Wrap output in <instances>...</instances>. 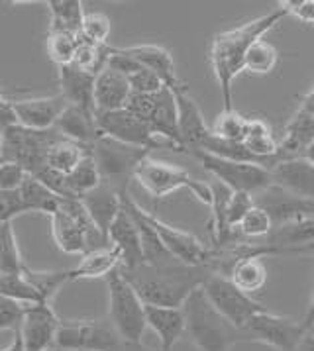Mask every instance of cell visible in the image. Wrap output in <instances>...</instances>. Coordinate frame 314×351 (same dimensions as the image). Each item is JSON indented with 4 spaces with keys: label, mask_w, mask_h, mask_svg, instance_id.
Returning a JSON list of instances; mask_svg holds the SVG:
<instances>
[{
    "label": "cell",
    "mask_w": 314,
    "mask_h": 351,
    "mask_svg": "<svg viewBox=\"0 0 314 351\" xmlns=\"http://www.w3.org/2000/svg\"><path fill=\"white\" fill-rule=\"evenodd\" d=\"M28 214L18 191H0V224L12 222L14 218Z\"/></svg>",
    "instance_id": "cell-46"
},
{
    "label": "cell",
    "mask_w": 314,
    "mask_h": 351,
    "mask_svg": "<svg viewBox=\"0 0 314 351\" xmlns=\"http://www.w3.org/2000/svg\"><path fill=\"white\" fill-rule=\"evenodd\" d=\"M143 218L149 222V226L156 230V234L161 239L163 247L171 255L175 261L191 265V267H200V265H210L213 259V247H208L204 241H200L195 234L173 228L165 220L152 212L143 210Z\"/></svg>",
    "instance_id": "cell-13"
},
{
    "label": "cell",
    "mask_w": 314,
    "mask_h": 351,
    "mask_svg": "<svg viewBox=\"0 0 314 351\" xmlns=\"http://www.w3.org/2000/svg\"><path fill=\"white\" fill-rule=\"evenodd\" d=\"M302 159H304V161H309V163L314 167V141L309 145V147H306V152L302 154Z\"/></svg>",
    "instance_id": "cell-55"
},
{
    "label": "cell",
    "mask_w": 314,
    "mask_h": 351,
    "mask_svg": "<svg viewBox=\"0 0 314 351\" xmlns=\"http://www.w3.org/2000/svg\"><path fill=\"white\" fill-rule=\"evenodd\" d=\"M61 318L53 310L51 302H40L24 306V316L20 322V336L24 339L26 351H45L56 348Z\"/></svg>",
    "instance_id": "cell-15"
},
{
    "label": "cell",
    "mask_w": 314,
    "mask_h": 351,
    "mask_svg": "<svg viewBox=\"0 0 314 351\" xmlns=\"http://www.w3.org/2000/svg\"><path fill=\"white\" fill-rule=\"evenodd\" d=\"M122 346L108 320H61L56 337L61 351H118Z\"/></svg>",
    "instance_id": "cell-12"
},
{
    "label": "cell",
    "mask_w": 314,
    "mask_h": 351,
    "mask_svg": "<svg viewBox=\"0 0 314 351\" xmlns=\"http://www.w3.org/2000/svg\"><path fill=\"white\" fill-rule=\"evenodd\" d=\"M181 308L185 314V336L199 351H232L236 343L247 341L245 332L222 318L200 289L186 298Z\"/></svg>",
    "instance_id": "cell-3"
},
{
    "label": "cell",
    "mask_w": 314,
    "mask_h": 351,
    "mask_svg": "<svg viewBox=\"0 0 314 351\" xmlns=\"http://www.w3.org/2000/svg\"><path fill=\"white\" fill-rule=\"evenodd\" d=\"M0 296L14 300L22 306L45 302L40 295V291L24 277V271L14 273V275H0Z\"/></svg>",
    "instance_id": "cell-36"
},
{
    "label": "cell",
    "mask_w": 314,
    "mask_h": 351,
    "mask_svg": "<svg viewBox=\"0 0 314 351\" xmlns=\"http://www.w3.org/2000/svg\"><path fill=\"white\" fill-rule=\"evenodd\" d=\"M128 84L130 90L138 93V95H156L165 86L156 73H152L145 67H140L132 77H128Z\"/></svg>",
    "instance_id": "cell-45"
},
{
    "label": "cell",
    "mask_w": 314,
    "mask_h": 351,
    "mask_svg": "<svg viewBox=\"0 0 314 351\" xmlns=\"http://www.w3.org/2000/svg\"><path fill=\"white\" fill-rule=\"evenodd\" d=\"M108 243L120 253V267L118 269H134L143 263L138 228H136L134 218L124 210V206L108 230Z\"/></svg>",
    "instance_id": "cell-20"
},
{
    "label": "cell",
    "mask_w": 314,
    "mask_h": 351,
    "mask_svg": "<svg viewBox=\"0 0 314 351\" xmlns=\"http://www.w3.org/2000/svg\"><path fill=\"white\" fill-rule=\"evenodd\" d=\"M67 108V100L61 93L51 97H36V99L14 100V110L18 124L28 130H51L56 126L61 112Z\"/></svg>",
    "instance_id": "cell-18"
},
{
    "label": "cell",
    "mask_w": 314,
    "mask_h": 351,
    "mask_svg": "<svg viewBox=\"0 0 314 351\" xmlns=\"http://www.w3.org/2000/svg\"><path fill=\"white\" fill-rule=\"evenodd\" d=\"M145 326L159 339L157 351H173L179 339L185 336V314L183 308L145 304Z\"/></svg>",
    "instance_id": "cell-22"
},
{
    "label": "cell",
    "mask_w": 314,
    "mask_h": 351,
    "mask_svg": "<svg viewBox=\"0 0 314 351\" xmlns=\"http://www.w3.org/2000/svg\"><path fill=\"white\" fill-rule=\"evenodd\" d=\"M247 120L243 114L238 110H222V114H218V118L215 120V124L210 128L213 136L226 141H242L247 130Z\"/></svg>",
    "instance_id": "cell-42"
},
{
    "label": "cell",
    "mask_w": 314,
    "mask_h": 351,
    "mask_svg": "<svg viewBox=\"0 0 314 351\" xmlns=\"http://www.w3.org/2000/svg\"><path fill=\"white\" fill-rule=\"evenodd\" d=\"M304 318H306L309 322L314 324V295H313V300H311V306H309L306 314H304Z\"/></svg>",
    "instance_id": "cell-56"
},
{
    "label": "cell",
    "mask_w": 314,
    "mask_h": 351,
    "mask_svg": "<svg viewBox=\"0 0 314 351\" xmlns=\"http://www.w3.org/2000/svg\"><path fill=\"white\" fill-rule=\"evenodd\" d=\"M108 285V322L112 324L122 343L136 351H149L143 348L145 334V304L134 287L116 269L106 277Z\"/></svg>",
    "instance_id": "cell-4"
},
{
    "label": "cell",
    "mask_w": 314,
    "mask_h": 351,
    "mask_svg": "<svg viewBox=\"0 0 314 351\" xmlns=\"http://www.w3.org/2000/svg\"><path fill=\"white\" fill-rule=\"evenodd\" d=\"M314 328L313 322H309L304 316L300 320L281 316L269 310H263L256 314L250 324L243 328L247 341H257L263 346H269L275 351H295Z\"/></svg>",
    "instance_id": "cell-9"
},
{
    "label": "cell",
    "mask_w": 314,
    "mask_h": 351,
    "mask_svg": "<svg viewBox=\"0 0 314 351\" xmlns=\"http://www.w3.org/2000/svg\"><path fill=\"white\" fill-rule=\"evenodd\" d=\"M120 275L134 287L143 304L181 308L189 296L215 271L210 265L191 267L179 261H167L161 265L142 263L134 269H118Z\"/></svg>",
    "instance_id": "cell-1"
},
{
    "label": "cell",
    "mask_w": 314,
    "mask_h": 351,
    "mask_svg": "<svg viewBox=\"0 0 314 351\" xmlns=\"http://www.w3.org/2000/svg\"><path fill=\"white\" fill-rule=\"evenodd\" d=\"M279 63V51L273 43L265 42L263 38L250 45L243 57V71L252 75H269Z\"/></svg>",
    "instance_id": "cell-38"
},
{
    "label": "cell",
    "mask_w": 314,
    "mask_h": 351,
    "mask_svg": "<svg viewBox=\"0 0 314 351\" xmlns=\"http://www.w3.org/2000/svg\"><path fill=\"white\" fill-rule=\"evenodd\" d=\"M47 6L51 14L49 32H67V34L79 36L83 18H85L81 0H51L47 2Z\"/></svg>",
    "instance_id": "cell-32"
},
{
    "label": "cell",
    "mask_w": 314,
    "mask_h": 351,
    "mask_svg": "<svg viewBox=\"0 0 314 351\" xmlns=\"http://www.w3.org/2000/svg\"><path fill=\"white\" fill-rule=\"evenodd\" d=\"M110 20L108 16L100 14V12H85L83 18V24H81V32L79 36L90 43H97V45H106L108 38H110Z\"/></svg>",
    "instance_id": "cell-44"
},
{
    "label": "cell",
    "mask_w": 314,
    "mask_h": 351,
    "mask_svg": "<svg viewBox=\"0 0 314 351\" xmlns=\"http://www.w3.org/2000/svg\"><path fill=\"white\" fill-rule=\"evenodd\" d=\"M0 351H26L24 350V339L20 336V330H16L14 337H12V343L8 346V348H4V350Z\"/></svg>",
    "instance_id": "cell-54"
},
{
    "label": "cell",
    "mask_w": 314,
    "mask_h": 351,
    "mask_svg": "<svg viewBox=\"0 0 314 351\" xmlns=\"http://www.w3.org/2000/svg\"><path fill=\"white\" fill-rule=\"evenodd\" d=\"M191 155L199 161L206 173L213 175L215 181L226 184L234 193H245L254 197L273 184L271 173L256 163L230 161V159H222V157L204 154V152H191Z\"/></svg>",
    "instance_id": "cell-11"
},
{
    "label": "cell",
    "mask_w": 314,
    "mask_h": 351,
    "mask_svg": "<svg viewBox=\"0 0 314 351\" xmlns=\"http://www.w3.org/2000/svg\"><path fill=\"white\" fill-rule=\"evenodd\" d=\"M200 291L213 304V308L238 330H243L256 314L267 310L254 296L242 293L226 275L220 273L208 275V279L202 282Z\"/></svg>",
    "instance_id": "cell-10"
},
{
    "label": "cell",
    "mask_w": 314,
    "mask_h": 351,
    "mask_svg": "<svg viewBox=\"0 0 314 351\" xmlns=\"http://www.w3.org/2000/svg\"><path fill=\"white\" fill-rule=\"evenodd\" d=\"M0 145H2V132H0Z\"/></svg>",
    "instance_id": "cell-59"
},
{
    "label": "cell",
    "mask_w": 314,
    "mask_h": 351,
    "mask_svg": "<svg viewBox=\"0 0 314 351\" xmlns=\"http://www.w3.org/2000/svg\"><path fill=\"white\" fill-rule=\"evenodd\" d=\"M51 232L63 253L77 255L108 247V239L90 222L81 198H61L58 210L51 214Z\"/></svg>",
    "instance_id": "cell-5"
},
{
    "label": "cell",
    "mask_w": 314,
    "mask_h": 351,
    "mask_svg": "<svg viewBox=\"0 0 314 351\" xmlns=\"http://www.w3.org/2000/svg\"><path fill=\"white\" fill-rule=\"evenodd\" d=\"M230 281L234 282L245 295L259 293L267 282V267L259 257H242L230 265L226 273Z\"/></svg>",
    "instance_id": "cell-31"
},
{
    "label": "cell",
    "mask_w": 314,
    "mask_h": 351,
    "mask_svg": "<svg viewBox=\"0 0 314 351\" xmlns=\"http://www.w3.org/2000/svg\"><path fill=\"white\" fill-rule=\"evenodd\" d=\"M88 152H90V147L79 145V143L65 140V138H59L45 155V167L53 169V171L63 173V175H69L73 169L83 161V157Z\"/></svg>",
    "instance_id": "cell-33"
},
{
    "label": "cell",
    "mask_w": 314,
    "mask_h": 351,
    "mask_svg": "<svg viewBox=\"0 0 314 351\" xmlns=\"http://www.w3.org/2000/svg\"><path fill=\"white\" fill-rule=\"evenodd\" d=\"M149 154L152 152L147 149L132 147L102 134L90 145V155L99 169L100 183L110 186L122 200L130 197V184L136 177V169Z\"/></svg>",
    "instance_id": "cell-6"
},
{
    "label": "cell",
    "mask_w": 314,
    "mask_h": 351,
    "mask_svg": "<svg viewBox=\"0 0 314 351\" xmlns=\"http://www.w3.org/2000/svg\"><path fill=\"white\" fill-rule=\"evenodd\" d=\"M53 128L58 130L61 138L75 141L85 147H90L100 136L99 126H97V112L83 106H73V104H67V108L61 112Z\"/></svg>",
    "instance_id": "cell-24"
},
{
    "label": "cell",
    "mask_w": 314,
    "mask_h": 351,
    "mask_svg": "<svg viewBox=\"0 0 314 351\" xmlns=\"http://www.w3.org/2000/svg\"><path fill=\"white\" fill-rule=\"evenodd\" d=\"M28 177V171L18 163L0 161V191H18Z\"/></svg>",
    "instance_id": "cell-47"
},
{
    "label": "cell",
    "mask_w": 314,
    "mask_h": 351,
    "mask_svg": "<svg viewBox=\"0 0 314 351\" xmlns=\"http://www.w3.org/2000/svg\"><path fill=\"white\" fill-rule=\"evenodd\" d=\"M254 206V197L245 195V193H234L232 200H230L228 212H226V228L230 232H234L238 224L242 222V218L245 216V212Z\"/></svg>",
    "instance_id": "cell-48"
},
{
    "label": "cell",
    "mask_w": 314,
    "mask_h": 351,
    "mask_svg": "<svg viewBox=\"0 0 314 351\" xmlns=\"http://www.w3.org/2000/svg\"><path fill=\"white\" fill-rule=\"evenodd\" d=\"M45 351H61V350H58V348H51V350H45Z\"/></svg>",
    "instance_id": "cell-58"
},
{
    "label": "cell",
    "mask_w": 314,
    "mask_h": 351,
    "mask_svg": "<svg viewBox=\"0 0 314 351\" xmlns=\"http://www.w3.org/2000/svg\"><path fill=\"white\" fill-rule=\"evenodd\" d=\"M97 126L102 136L132 145V147H140V149H147V152L165 149V147L173 149L169 143L157 140L149 126L138 116L128 112L126 108L116 110V112L97 114Z\"/></svg>",
    "instance_id": "cell-14"
},
{
    "label": "cell",
    "mask_w": 314,
    "mask_h": 351,
    "mask_svg": "<svg viewBox=\"0 0 314 351\" xmlns=\"http://www.w3.org/2000/svg\"><path fill=\"white\" fill-rule=\"evenodd\" d=\"M18 126V116L14 110V100L0 99V132L6 128Z\"/></svg>",
    "instance_id": "cell-51"
},
{
    "label": "cell",
    "mask_w": 314,
    "mask_h": 351,
    "mask_svg": "<svg viewBox=\"0 0 314 351\" xmlns=\"http://www.w3.org/2000/svg\"><path fill=\"white\" fill-rule=\"evenodd\" d=\"M81 202L85 206L90 222L104 238L108 239V230L116 220V216L122 210V198L118 197L110 186L100 183L97 189L83 195Z\"/></svg>",
    "instance_id": "cell-27"
},
{
    "label": "cell",
    "mask_w": 314,
    "mask_h": 351,
    "mask_svg": "<svg viewBox=\"0 0 314 351\" xmlns=\"http://www.w3.org/2000/svg\"><path fill=\"white\" fill-rule=\"evenodd\" d=\"M59 86H61V97L67 100V104L95 110V102H93L95 75L65 65L59 67Z\"/></svg>",
    "instance_id": "cell-29"
},
{
    "label": "cell",
    "mask_w": 314,
    "mask_h": 351,
    "mask_svg": "<svg viewBox=\"0 0 314 351\" xmlns=\"http://www.w3.org/2000/svg\"><path fill=\"white\" fill-rule=\"evenodd\" d=\"M271 216L263 210V208H259L257 204H254L250 210L245 212L242 222L236 228L240 239H247V241H257V239L267 238L271 234Z\"/></svg>",
    "instance_id": "cell-40"
},
{
    "label": "cell",
    "mask_w": 314,
    "mask_h": 351,
    "mask_svg": "<svg viewBox=\"0 0 314 351\" xmlns=\"http://www.w3.org/2000/svg\"><path fill=\"white\" fill-rule=\"evenodd\" d=\"M18 193H20V197H22V202H24L26 210L42 212V214H49V216L58 210L59 200H61L56 193H51L47 186H43V184L40 183L38 179H34V177H28V179L24 181V184L18 189Z\"/></svg>",
    "instance_id": "cell-34"
},
{
    "label": "cell",
    "mask_w": 314,
    "mask_h": 351,
    "mask_svg": "<svg viewBox=\"0 0 314 351\" xmlns=\"http://www.w3.org/2000/svg\"><path fill=\"white\" fill-rule=\"evenodd\" d=\"M254 204H257L259 208H263L271 216L273 228L283 226L287 222H295L300 218H314L313 202L300 200L275 184L254 195Z\"/></svg>",
    "instance_id": "cell-17"
},
{
    "label": "cell",
    "mask_w": 314,
    "mask_h": 351,
    "mask_svg": "<svg viewBox=\"0 0 314 351\" xmlns=\"http://www.w3.org/2000/svg\"><path fill=\"white\" fill-rule=\"evenodd\" d=\"M287 16H297L304 24H314V0H283L277 4Z\"/></svg>",
    "instance_id": "cell-50"
},
{
    "label": "cell",
    "mask_w": 314,
    "mask_h": 351,
    "mask_svg": "<svg viewBox=\"0 0 314 351\" xmlns=\"http://www.w3.org/2000/svg\"><path fill=\"white\" fill-rule=\"evenodd\" d=\"M28 267L18 247L12 222L0 224V275H14Z\"/></svg>",
    "instance_id": "cell-37"
},
{
    "label": "cell",
    "mask_w": 314,
    "mask_h": 351,
    "mask_svg": "<svg viewBox=\"0 0 314 351\" xmlns=\"http://www.w3.org/2000/svg\"><path fill=\"white\" fill-rule=\"evenodd\" d=\"M61 136L56 128L51 130H28L24 126H12L2 130L0 161L18 163L28 171V175L38 173L45 165V155L49 147Z\"/></svg>",
    "instance_id": "cell-8"
},
{
    "label": "cell",
    "mask_w": 314,
    "mask_h": 351,
    "mask_svg": "<svg viewBox=\"0 0 314 351\" xmlns=\"http://www.w3.org/2000/svg\"><path fill=\"white\" fill-rule=\"evenodd\" d=\"M99 184V169H97L95 159H93V155L88 152V154L83 157V161L67 175V189H69V195H71L73 198H81L83 195H86L88 191L97 189Z\"/></svg>",
    "instance_id": "cell-39"
},
{
    "label": "cell",
    "mask_w": 314,
    "mask_h": 351,
    "mask_svg": "<svg viewBox=\"0 0 314 351\" xmlns=\"http://www.w3.org/2000/svg\"><path fill=\"white\" fill-rule=\"evenodd\" d=\"M6 97H8V90L0 86V99H6Z\"/></svg>",
    "instance_id": "cell-57"
},
{
    "label": "cell",
    "mask_w": 314,
    "mask_h": 351,
    "mask_svg": "<svg viewBox=\"0 0 314 351\" xmlns=\"http://www.w3.org/2000/svg\"><path fill=\"white\" fill-rule=\"evenodd\" d=\"M269 173L275 186L314 204V167L309 161L302 157L279 161Z\"/></svg>",
    "instance_id": "cell-19"
},
{
    "label": "cell",
    "mask_w": 314,
    "mask_h": 351,
    "mask_svg": "<svg viewBox=\"0 0 314 351\" xmlns=\"http://www.w3.org/2000/svg\"><path fill=\"white\" fill-rule=\"evenodd\" d=\"M169 90L173 93L175 104H177V126H179V140H181L183 154L199 152L213 132L200 112L197 100L189 95L185 84L181 83Z\"/></svg>",
    "instance_id": "cell-16"
},
{
    "label": "cell",
    "mask_w": 314,
    "mask_h": 351,
    "mask_svg": "<svg viewBox=\"0 0 314 351\" xmlns=\"http://www.w3.org/2000/svg\"><path fill=\"white\" fill-rule=\"evenodd\" d=\"M287 12L283 8H275L267 14L254 18L242 26L234 29H226L216 34L210 42V65L216 77V83L220 86V95L224 102V110H232V84L234 79L243 71V57L247 53L250 45L257 40H261L267 32H271Z\"/></svg>",
    "instance_id": "cell-2"
},
{
    "label": "cell",
    "mask_w": 314,
    "mask_h": 351,
    "mask_svg": "<svg viewBox=\"0 0 314 351\" xmlns=\"http://www.w3.org/2000/svg\"><path fill=\"white\" fill-rule=\"evenodd\" d=\"M145 124L154 132L157 140L163 138L165 143H169L173 152H183L181 140H179V126H177V104L173 93L163 86L159 93H156V104L152 108L149 118L145 120Z\"/></svg>",
    "instance_id": "cell-23"
},
{
    "label": "cell",
    "mask_w": 314,
    "mask_h": 351,
    "mask_svg": "<svg viewBox=\"0 0 314 351\" xmlns=\"http://www.w3.org/2000/svg\"><path fill=\"white\" fill-rule=\"evenodd\" d=\"M130 95L128 79L112 69L100 71L95 77V90H93V102H95V112H116L126 108Z\"/></svg>",
    "instance_id": "cell-25"
},
{
    "label": "cell",
    "mask_w": 314,
    "mask_h": 351,
    "mask_svg": "<svg viewBox=\"0 0 314 351\" xmlns=\"http://www.w3.org/2000/svg\"><path fill=\"white\" fill-rule=\"evenodd\" d=\"M242 143L250 154L261 161V165L267 169V171H271L277 165L279 140L273 134V128L265 120H261V118H250Z\"/></svg>",
    "instance_id": "cell-28"
},
{
    "label": "cell",
    "mask_w": 314,
    "mask_h": 351,
    "mask_svg": "<svg viewBox=\"0 0 314 351\" xmlns=\"http://www.w3.org/2000/svg\"><path fill=\"white\" fill-rule=\"evenodd\" d=\"M295 351H314V328L302 337V341L299 343V348Z\"/></svg>",
    "instance_id": "cell-53"
},
{
    "label": "cell",
    "mask_w": 314,
    "mask_h": 351,
    "mask_svg": "<svg viewBox=\"0 0 314 351\" xmlns=\"http://www.w3.org/2000/svg\"><path fill=\"white\" fill-rule=\"evenodd\" d=\"M22 316H24V306L22 304L0 296V332H6V330L16 332L20 328Z\"/></svg>",
    "instance_id": "cell-49"
},
{
    "label": "cell",
    "mask_w": 314,
    "mask_h": 351,
    "mask_svg": "<svg viewBox=\"0 0 314 351\" xmlns=\"http://www.w3.org/2000/svg\"><path fill=\"white\" fill-rule=\"evenodd\" d=\"M110 56V45H97V43H90L83 40L79 36V42H77V49L73 53L71 67L79 71H85L90 75H99L100 71L106 69V61Z\"/></svg>",
    "instance_id": "cell-35"
},
{
    "label": "cell",
    "mask_w": 314,
    "mask_h": 351,
    "mask_svg": "<svg viewBox=\"0 0 314 351\" xmlns=\"http://www.w3.org/2000/svg\"><path fill=\"white\" fill-rule=\"evenodd\" d=\"M77 42L79 36L75 34H67V32H49L47 34V42H45V49L49 59L58 65V67H65L71 65L73 53L77 49Z\"/></svg>",
    "instance_id": "cell-43"
},
{
    "label": "cell",
    "mask_w": 314,
    "mask_h": 351,
    "mask_svg": "<svg viewBox=\"0 0 314 351\" xmlns=\"http://www.w3.org/2000/svg\"><path fill=\"white\" fill-rule=\"evenodd\" d=\"M118 49L132 59H136L142 67L156 73L167 88H175L181 84V79L177 77V71H175L173 56L165 47L156 45V43H140V45H130V47H118Z\"/></svg>",
    "instance_id": "cell-26"
},
{
    "label": "cell",
    "mask_w": 314,
    "mask_h": 351,
    "mask_svg": "<svg viewBox=\"0 0 314 351\" xmlns=\"http://www.w3.org/2000/svg\"><path fill=\"white\" fill-rule=\"evenodd\" d=\"M277 140H279L277 163L289 161V159H299L314 141V118L302 108H297L283 128L281 138Z\"/></svg>",
    "instance_id": "cell-21"
},
{
    "label": "cell",
    "mask_w": 314,
    "mask_h": 351,
    "mask_svg": "<svg viewBox=\"0 0 314 351\" xmlns=\"http://www.w3.org/2000/svg\"><path fill=\"white\" fill-rule=\"evenodd\" d=\"M24 277L28 279L38 291L45 302H51V298L58 295L59 289L69 282V269H59V271H34L24 269Z\"/></svg>",
    "instance_id": "cell-41"
},
{
    "label": "cell",
    "mask_w": 314,
    "mask_h": 351,
    "mask_svg": "<svg viewBox=\"0 0 314 351\" xmlns=\"http://www.w3.org/2000/svg\"><path fill=\"white\" fill-rule=\"evenodd\" d=\"M120 267V253L112 245L85 253L77 267L69 269V281L81 279H106Z\"/></svg>",
    "instance_id": "cell-30"
},
{
    "label": "cell",
    "mask_w": 314,
    "mask_h": 351,
    "mask_svg": "<svg viewBox=\"0 0 314 351\" xmlns=\"http://www.w3.org/2000/svg\"><path fill=\"white\" fill-rule=\"evenodd\" d=\"M299 108H302L304 112L306 114H311L314 118V84H313V88L300 99V104H299Z\"/></svg>",
    "instance_id": "cell-52"
},
{
    "label": "cell",
    "mask_w": 314,
    "mask_h": 351,
    "mask_svg": "<svg viewBox=\"0 0 314 351\" xmlns=\"http://www.w3.org/2000/svg\"><path fill=\"white\" fill-rule=\"evenodd\" d=\"M134 181L142 184L143 189L154 198H165L179 189H186L199 202L210 206V186L204 181L195 179L189 171L181 167H175L171 163L157 161L152 155H147L136 169Z\"/></svg>",
    "instance_id": "cell-7"
}]
</instances>
